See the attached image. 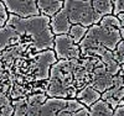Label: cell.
Returning <instances> with one entry per match:
<instances>
[{"mask_svg":"<svg viewBox=\"0 0 124 116\" xmlns=\"http://www.w3.org/2000/svg\"><path fill=\"white\" fill-rule=\"evenodd\" d=\"M6 25L13 27L20 36V45H29L31 49L36 52L54 49L55 36L50 28V17L39 15L21 19L15 15H9Z\"/></svg>","mask_w":124,"mask_h":116,"instance_id":"cell-1","label":"cell"},{"mask_svg":"<svg viewBox=\"0 0 124 116\" xmlns=\"http://www.w3.org/2000/svg\"><path fill=\"white\" fill-rule=\"evenodd\" d=\"M78 61H57L50 69L47 98L67 99V89L73 87V70Z\"/></svg>","mask_w":124,"mask_h":116,"instance_id":"cell-2","label":"cell"},{"mask_svg":"<svg viewBox=\"0 0 124 116\" xmlns=\"http://www.w3.org/2000/svg\"><path fill=\"white\" fill-rule=\"evenodd\" d=\"M120 41L122 40L118 28L103 27L98 24L88 27L85 38L79 42L78 46L81 52L98 47H104L108 51H114Z\"/></svg>","mask_w":124,"mask_h":116,"instance_id":"cell-3","label":"cell"},{"mask_svg":"<svg viewBox=\"0 0 124 116\" xmlns=\"http://www.w3.org/2000/svg\"><path fill=\"white\" fill-rule=\"evenodd\" d=\"M62 9L71 25H81L88 28L92 25H98L102 20L99 15L93 11L91 0H66Z\"/></svg>","mask_w":124,"mask_h":116,"instance_id":"cell-4","label":"cell"},{"mask_svg":"<svg viewBox=\"0 0 124 116\" xmlns=\"http://www.w3.org/2000/svg\"><path fill=\"white\" fill-rule=\"evenodd\" d=\"M54 53L57 61H78L81 58L79 46L68 35H60L54 38Z\"/></svg>","mask_w":124,"mask_h":116,"instance_id":"cell-5","label":"cell"},{"mask_svg":"<svg viewBox=\"0 0 124 116\" xmlns=\"http://www.w3.org/2000/svg\"><path fill=\"white\" fill-rule=\"evenodd\" d=\"M4 5L9 15H15L21 19L39 16L40 11L36 5V0H4Z\"/></svg>","mask_w":124,"mask_h":116,"instance_id":"cell-6","label":"cell"},{"mask_svg":"<svg viewBox=\"0 0 124 116\" xmlns=\"http://www.w3.org/2000/svg\"><path fill=\"white\" fill-rule=\"evenodd\" d=\"M66 104H67V99L47 98L45 104L40 105L37 108L27 105L26 116H56L58 111L66 108Z\"/></svg>","mask_w":124,"mask_h":116,"instance_id":"cell-7","label":"cell"},{"mask_svg":"<svg viewBox=\"0 0 124 116\" xmlns=\"http://www.w3.org/2000/svg\"><path fill=\"white\" fill-rule=\"evenodd\" d=\"M71 24L63 11V9H61L60 11L54 15L52 17H50V28L52 31L54 36H60V35H68Z\"/></svg>","mask_w":124,"mask_h":116,"instance_id":"cell-8","label":"cell"},{"mask_svg":"<svg viewBox=\"0 0 124 116\" xmlns=\"http://www.w3.org/2000/svg\"><path fill=\"white\" fill-rule=\"evenodd\" d=\"M20 36L16 34V31L5 25L4 27L0 28V53L4 52L8 47L14 46V45H20Z\"/></svg>","mask_w":124,"mask_h":116,"instance_id":"cell-9","label":"cell"},{"mask_svg":"<svg viewBox=\"0 0 124 116\" xmlns=\"http://www.w3.org/2000/svg\"><path fill=\"white\" fill-rule=\"evenodd\" d=\"M36 5L40 15L52 17L63 7V1L62 0H37Z\"/></svg>","mask_w":124,"mask_h":116,"instance_id":"cell-10","label":"cell"},{"mask_svg":"<svg viewBox=\"0 0 124 116\" xmlns=\"http://www.w3.org/2000/svg\"><path fill=\"white\" fill-rule=\"evenodd\" d=\"M99 99H101V93L94 90L89 84H87L86 87L79 89L77 95H76V100H78L81 104H83L87 109L91 106V105L94 104L96 101H98Z\"/></svg>","mask_w":124,"mask_h":116,"instance_id":"cell-11","label":"cell"},{"mask_svg":"<svg viewBox=\"0 0 124 116\" xmlns=\"http://www.w3.org/2000/svg\"><path fill=\"white\" fill-rule=\"evenodd\" d=\"M89 85L97 90L98 93H104L106 90L113 88V77L108 75V74H103V75H93L92 74V79Z\"/></svg>","mask_w":124,"mask_h":116,"instance_id":"cell-12","label":"cell"},{"mask_svg":"<svg viewBox=\"0 0 124 116\" xmlns=\"http://www.w3.org/2000/svg\"><path fill=\"white\" fill-rule=\"evenodd\" d=\"M88 116H114V110L106 101L99 99L88 108Z\"/></svg>","mask_w":124,"mask_h":116,"instance_id":"cell-13","label":"cell"},{"mask_svg":"<svg viewBox=\"0 0 124 116\" xmlns=\"http://www.w3.org/2000/svg\"><path fill=\"white\" fill-rule=\"evenodd\" d=\"M92 9L97 15L101 17L112 15L113 14V5L110 0H104V1H99V0H92Z\"/></svg>","mask_w":124,"mask_h":116,"instance_id":"cell-14","label":"cell"},{"mask_svg":"<svg viewBox=\"0 0 124 116\" xmlns=\"http://www.w3.org/2000/svg\"><path fill=\"white\" fill-rule=\"evenodd\" d=\"M88 28L85 26H81V25H72L70 28V32L68 36L72 38V41L75 42L76 45H79V42L85 38L86 34H87Z\"/></svg>","mask_w":124,"mask_h":116,"instance_id":"cell-15","label":"cell"},{"mask_svg":"<svg viewBox=\"0 0 124 116\" xmlns=\"http://www.w3.org/2000/svg\"><path fill=\"white\" fill-rule=\"evenodd\" d=\"M11 105L15 109L13 116H26V114H27V100H26V98L14 99V100H11Z\"/></svg>","mask_w":124,"mask_h":116,"instance_id":"cell-16","label":"cell"},{"mask_svg":"<svg viewBox=\"0 0 124 116\" xmlns=\"http://www.w3.org/2000/svg\"><path fill=\"white\" fill-rule=\"evenodd\" d=\"M101 26L103 27H110V28H120L122 25H120V21L117 16L114 15H107V16H103L101 22H99Z\"/></svg>","mask_w":124,"mask_h":116,"instance_id":"cell-17","label":"cell"},{"mask_svg":"<svg viewBox=\"0 0 124 116\" xmlns=\"http://www.w3.org/2000/svg\"><path fill=\"white\" fill-rule=\"evenodd\" d=\"M27 100V105L30 106H34V108H37L40 105L45 104V101L47 100V95L45 93H37V94H31L26 98Z\"/></svg>","mask_w":124,"mask_h":116,"instance_id":"cell-18","label":"cell"},{"mask_svg":"<svg viewBox=\"0 0 124 116\" xmlns=\"http://www.w3.org/2000/svg\"><path fill=\"white\" fill-rule=\"evenodd\" d=\"M113 53V61H116L118 64H124V42L120 41L117 45L116 49L112 51Z\"/></svg>","mask_w":124,"mask_h":116,"instance_id":"cell-19","label":"cell"},{"mask_svg":"<svg viewBox=\"0 0 124 116\" xmlns=\"http://www.w3.org/2000/svg\"><path fill=\"white\" fill-rule=\"evenodd\" d=\"M85 108H86L85 105L81 104L78 100H76V99H67V104H66L65 110L67 112H70V114H75V112L85 109Z\"/></svg>","mask_w":124,"mask_h":116,"instance_id":"cell-20","label":"cell"},{"mask_svg":"<svg viewBox=\"0 0 124 116\" xmlns=\"http://www.w3.org/2000/svg\"><path fill=\"white\" fill-rule=\"evenodd\" d=\"M104 68H106L107 74L110 75V77H116V75H118V73L120 72V66L118 64L116 61H110V62H108L107 64H104Z\"/></svg>","mask_w":124,"mask_h":116,"instance_id":"cell-21","label":"cell"},{"mask_svg":"<svg viewBox=\"0 0 124 116\" xmlns=\"http://www.w3.org/2000/svg\"><path fill=\"white\" fill-rule=\"evenodd\" d=\"M112 5H113V14L112 15L118 16L119 14L124 13V0H113Z\"/></svg>","mask_w":124,"mask_h":116,"instance_id":"cell-22","label":"cell"},{"mask_svg":"<svg viewBox=\"0 0 124 116\" xmlns=\"http://www.w3.org/2000/svg\"><path fill=\"white\" fill-rule=\"evenodd\" d=\"M8 19H9V14L6 11V9H5V5L4 3L0 0V28L4 27L8 22Z\"/></svg>","mask_w":124,"mask_h":116,"instance_id":"cell-23","label":"cell"},{"mask_svg":"<svg viewBox=\"0 0 124 116\" xmlns=\"http://www.w3.org/2000/svg\"><path fill=\"white\" fill-rule=\"evenodd\" d=\"M14 111H15V109L11 105V102H10V104H5L4 106L0 109V116H13Z\"/></svg>","mask_w":124,"mask_h":116,"instance_id":"cell-24","label":"cell"},{"mask_svg":"<svg viewBox=\"0 0 124 116\" xmlns=\"http://www.w3.org/2000/svg\"><path fill=\"white\" fill-rule=\"evenodd\" d=\"M101 61L104 63V64H107L108 62H110V61H113V53H112V51H106L102 55V57H101Z\"/></svg>","mask_w":124,"mask_h":116,"instance_id":"cell-25","label":"cell"},{"mask_svg":"<svg viewBox=\"0 0 124 116\" xmlns=\"http://www.w3.org/2000/svg\"><path fill=\"white\" fill-rule=\"evenodd\" d=\"M103 101H106L109 106L113 109V110H116L117 108H118V105H119V101H117L114 98H108V99H106V100H103Z\"/></svg>","mask_w":124,"mask_h":116,"instance_id":"cell-26","label":"cell"},{"mask_svg":"<svg viewBox=\"0 0 124 116\" xmlns=\"http://www.w3.org/2000/svg\"><path fill=\"white\" fill-rule=\"evenodd\" d=\"M11 102V99H9L8 95L5 94H0V109H1L5 104H10Z\"/></svg>","mask_w":124,"mask_h":116,"instance_id":"cell-27","label":"cell"},{"mask_svg":"<svg viewBox=\"0 0 124 116\" xmlns=\"http://www.w3.org/2000/svg\"><path fill=\"white\" fill-rule=\"evenodd\" d=\"M113 98H114L117 101H120V100H124V87L123 88H120L116 94H114V96H113Z\"/></svg>","mask_w":124,"mask_h":116,"instance_id":"cell-28","label":"cell"},{"mask_svg":"<svg viewBox=\"0 0 124 116\" xmlns=\"http://www.w3.org/2000/svg\"><path fill=\"white\" fill-rule=\"evenodd\" d=\"M72 116H88V109L85 108V109H82V110H79L75 114H72Z\"/></svg>","mask_w":124,"mask_h":116,"instance_id":"cell-29","label":"cell"},{"mask_svg":"<svg viewBox=\"0 0 124 116\" xmlns=\"http://www.w3.org/2000/svg\"><path fill=\"white\" fill-rule=\"evenodd\" d=\"M114 116H124V105L123 106H118L114 110Z\"/></svg>","mask_w":124,"mask_h":116,"instance_id":"cell-30","label":"cell"},{"mask_svg":"<svg viewBox=\"0 0 124 116\" xmlns=\"http://www.w3.org/2000/svg\"><path fill=\"white\" fill-rule=\"evenodd\" d=\"M56 116H72V114L67 112V111H66V110L63 109V110H61V111H58Z\"/></svg>","mask_w":124,"mask_h":116,"instance_id":"cell-31","label":"cell"},{"mask_svg":"<svg viewBox=\"0 0 124 116\" xmlns=\"http://www.w3.org/2000/svg\"><path fill=\"white\" fill-rule=\"evenodd\" d=\"M117 17L119 19V21H120V25H122V27L124 28V13H123V14H119Z\"/></svg>","mask_w":124,"mask_h":116,"instance_id":"cell-32","label":"cell"},{"mask_svg":"<svg viewBox=\"0 0 124 116\" xmlns=\"http://www.w3.org/2000/svg\"><path fill=\"white\" fill-rule=\"evenodd\" d=\"M119 35H120V40L124 42V28H123V27L119 28Z\"/></svg>","mask_w":124,"mask_h":116,"instance_id":"cell-33","label":"cell"},{"mask_svg":"<svg viewBox=\"0 0 124 116\" xmlns=\"http://www.w3.org/2000/svg\"><path fill=\"white\" fill-rule=\"evenodd\" d=\"M123 105H124V100H120V101H119V105H118V106H123Z\"/></svg>","mask_w":124,"mask_h":116,"instance_id":"cell-34","label":"cell"},{"mask_svg":"<svg viewBox=\"0 0 124 116\" xmlns=\"http://www.w3.org/2000/svg\"><path fill=\"white\" fill-rule=\"evenodd\" d=\"M120 70L124 72V64H120Z\"/></svg>","mask_w":124,"mask_h":116,"instance_id":"cell-35","label":"cell"},{"mask_svg":"<svg viewBox=\"0 0 124 116\" xmlns=\"http://www.w3.org/2000/svg\"><path fill=\"white\" fill-rule=\"evenodd\" d=\"M123 82H124V75H123Z\"/></svg>","mask_w":124,"mask_h":116,"instance_id":"cell-36","label":"cell"}]
</instances>
